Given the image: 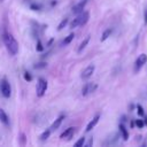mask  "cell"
<instances>
[{
	"label": "cell",
	"mask_w": 147,
	"mask_h": 147,
	"mask_svg": "<svg viewBox=\"0 0 147 147\" xmlns=\"http://www.w3.org/2000/svg\"><path fill=\"white\" fill-rule=\"evenodd\" d=\"M3 42H5V46L8 51V53L10 55H16V53L18 52V42L13 37V34H10L9 32H5L3 33Z\"/></svg>",
	"instance_id": "obj_1"
},
{
	"label": "cell",
	"mask_w": 147,
	"mask_h": 147,
	"mask_svg": "<svg viewBox=\"0 0 147 147\" xmlns=\"http://www.w3.org/2000/svg\"><path fill=\"white\" fill-rule=\"evenodd\" d=\"M88 18H90V13L83 10L82 13L77 14V17H76V18H74V20L71 21V23H70V29H75V28H77V26H83V25H85V24L87 23Z\"/></svg>",
	"instance_id": "obj_2"
},
{
	"label": "cell",
	"mask_w": 147,
	"mask_h": 147,
	"mask_svg": "<svg viewBox=\"0 0 147 147\" xmlns=\"http://www.w3.org/2000/svg\"><path fill=\"white\" fill-rule=\"evenodd\" d=\"M47 87H48V84H47V80L44 79L42 77H39L38 78V83H37V87H36V92H37V96L41 98L46 91H47Z\"/></svg>",
	"instance_id": "obj_3"
},
{
	"label": "cell",
	"mask_w": 147,
	"mask_h": 147,
	"mask_svg": "<svg viewBox=\"0 0 147 147\" xmlns=\"http://www.w3.org/2000/svg\"><path fill=\"white\" fill-rule=\"evenodd\" d=\"M0 92H1V94H2L3 98H9L10 94H11L10 84H9V82L6 78H2L0 80Z\"/></svg>",
	"instance_id": "obj_4"
},
{
	"label": "cell",
	"mask_w": 147,
	"mask_h": 147,
	"mask_svg": "<svg viewBox=\"0 0 147 147\" xmlns=\"http://www.w3.org/2000/svg\"><path fill=\"white\" fill-rule=\"evenodd\" d=\"M96 88H98V84H96V83H86V84L83 86V88H82V94H83L84 96H86V95L93 93Z\"/></svg>",
	"instance_id": "obj_5"
},
{
	"label": "cell",
	"mask_w": 147,
	"mask_h": 147,
	"mask_svg": "<svg viewBox=\"0 0 147 147\" xmlns=\"http://www.w3.org/2000/svg\"><path fill=\"white\" fill-rule=\"evenodd\" d=\"M146 61H147V55H146V54H140V55L137 57L136 62H134V71H136V72L139 71L140 68L146 63Z\"/></svg>",
	"instance_id": "obj_6"
},
{
	"label": "cell",
	"mask_w": 147,
	"mask_h": 147,
	"mask_svg": "<svg viewBox=\"0 0 147 147\" xmlns=\"http://www.w3.org/2000/svg\"><path fill=\"white\" fill-rule=\"evenodd\" d=\"M94 70H95V67L93 65V64H91V65H87L83 71H82V75H80V77H82V79H88L92 75H93V72H94Z\"/></svg>",
	"instance_id": "obj_7"
},
{
	"label": "cell",
	"mask_w": 147,
	"mask_h": 147,
	"mask_svg": "<svg viewBox=\"0 0 147 147\" xmlns=\"http://www.w3.org/2000/svg\"><path fill=\"white\" fill-rule=\"evenodd\" d=\"M75 132H76V127H72V126H70V127H68V129H65L62 133H61V136H60V138L61 139H65V140H69V139H71L72 138V136L75 134Z\"/></svg>",
	"instance_id": "obj_8"
},
{
	"label": "cell",
	"mask_w": 147,
	"mask_h": 147,
	"mask_svg": "<svg viewBox=\"0 0 147 147\" xmlns=\"http://www.w3.org/2000/svg\"><path fill=\"white\" fill-rule=\"evenodd\" d=\"M86 3H87V0H82V1H79L77 5H75V6L72 7V13H74V14H79V13H82L83 9L85 8Z\"/></svg>",
	"instance_id": "obj_9"
},
{
	"label": "cell",
	"mask_w": 147,
	"mask_h": 147,
	"mask_svg": "<svg viewBox=\"0 0 147 147\" xmlns=\"http://www.w3.org/2000/svg\"><path fill=\"white\" fill-rule=\"evenodd\" d=\"M99 119H100V115L98 114V115H95L91 121H90V123L87 124V126H86V129H85V131L86 132H90L96 124H98V122H99Z\"/></svg>",
	"instance_id": "obj_10"
},
{
	"label": "cell",
	"mask_w": 147,
	"mask_h": 147,
	"mask_svg": "<svg viewBox=\"0 0 147 147\" xmlns=\"http://www.w3.org/2000/svg\"><path fill=\"white\" fill-rule=\"evenodd\" d=\"M63 118H64V116L63 115H60L53 123H52V125H51V130L52 131H55V130H57L59 127H60V125H61V123H62V121H63Z\"/></svg>",
	"instance_id": "obj_11"
},
{
	"label": "cell",
	"mask_w": 147,
	"mask_h": 147,
	"mask_svg": "<svg viewBox=\"0 0 147 147\" xmlns=\"http://www.w3.org/2000/svg\"><path fill=\"white\" fill-rule=\"evenodd\" d=\"M0 122L6 126L9 125V117H8V115L6 114V111L3 109H0Z\"/></svg>",
	"instance_id": "obj_12"
},
{
	"label": "cell",
	"mask_w": 147,
	"mask_h": 147,
	"mask_svg": "<svg viewBox=\"0 0 147 147\" xmlns=\"http://www.w3.org/2000/svg\"><path fill=\"white\" fill-rule=\"evenodd\" d=\"M118 138H119V133H113V134L107 139V141H105V145H114V144L117 142Z\"/></svg>",
	"instance_id": "obj_13"
},
{
	"label": "cell",
	"mask_w": 147,
	"mask_h": 147,
	"mask_svg": "<svg viewBox=\"0 0 147 147\" xmlns=\"http://www.w3.org/2000/svg\"><path fill=\"white\" fill-rule=\"evenodd\" d=\"M90 37H91V36H87V37L80 42V45H79V47H78V49H77V53H82V52L85 49V47L87 46V44H88V41H90Z\"/></svg>",
	"instance_id": "obj_14"
},
{
	"label": "cell",
	"mask_w": 147,
	"mask_h": 147,
	"mask_svg": "<svg viewBox=\"0 0 147 147\" xmlns=\"http://www.w3.org/2000/svg\"><path fill=\"white\" fill-rule=\"evenodd\" d=\"M119 132H121L122 138H123L124 140H127V139H129V133H127V131H126V129L124 127L123 124H119Z\"/></svg>",
	"instance_id": "obj_15"
},
{
	"label": "cell",
	"mask_w": 147,
	"mask_h": 147,
	"mask_svg": "<svg viewBox=\"0 0 147 147\" xmlns=\"http://www.w3.org/2000/svg\"><path fill=\"white\" fill-rule=\"evenodd\" d=\"M51 133H52V130L51 129H46L41 134H40V140L41 141H45V140H47L48 138H49V136H51Z\"/></svg>",
	"instance_id": "obj_16"
},
{
	"label": "cell",
	"mask_w": 147,
	"mask_h": 147,
	"mask_svg": "<svg viewBox=\"0 0 147 147\" xmlns=\"http://www.w3.org/2000/svg\"><path fill=\"white\" fill-rule=\"evenodd\" d=\"M74 37H75V33H70L69 36H67V37L63 39V41H62V45H63V46H65V45H69V44L71 42V40L74 39Z\"/></svg>",
	"instance_id": "obj_17"
},
{
	"label": "cell",
	"mask_w": 147,
	"mask_h": 147,
	"mask_svg": "<svg viewBox=\"0 0 147 147\" xmlns=\"http://www.w3.org/2000/svg\"><path fill=\"white\" fill-rule=\"evenodd\" d=\"M68 22H69V20H68V18H63V20L60 22V24L57 25V31H61V30H63V29L65 28V25L68 24Z\"/></svg>",
	"instance_id": "obj_18"
},
{
	"label": "cell",
	"mask_w": 147,
	"mask_h": 147,
	"mask_svg": "<svg viewBox=\"0 0 147 147\" xmlns=\"http://www.w3.org/2000/svg\"><path fill=\"white\" fill-rule=\"evenodd\" d=\"M111 32H113V30L111 29H107V30H105L103 31V33H102V37H101V41H105L110 34H111Z\"/></svg>",
	"instance_id": "obj_19"
},
{
	"label": "cell",
	"mask_w": 147,
	"mask_h": 147,
	"mask_svg": "<svg viewBox=\"0 0 147 147\" xmlns=\"http://www.w3.org/2000/svg\"><path fill=\"white\" fill-rule=\"evenodd\" d=\"M84 145H85V137L79 138V139L75 142V146H76V147H82V146H84Z\"/></svg>",
	"instance_id": "obj_20"
},
{
	"label": "cell",
	"mask_w": 147,
	"mask_h": 147,
	"mask_svg": "<svg viewBox=\"0 0 147 147\" xmlns=\"http://www.w3.org/2000/svg\"><path fill=\"white\" fill-rule=\"evenodd\" d=\"M46 65H47L46 62H39V63H36V64L33 65V68H34V69H41V68H45Z\"/></svg>",
	"instance_id": "obj_21"
},
{
	"label": "cell",
	"mask_w": 147,
	"mask_h": 147,
	"mask_svg": "<svg viewBox=\"0 0 147 147\" xmlns=\"http://www.w3.org/2000/svg\"><path fill=\"white\" fill-rule=\"evenodd\" d=\"M44 49V47H42V45H41V42H40V40H38L37 41V51H39V52H41Z\"/></svg>",
	"instance_id": "obj_22"
},
{
	"label": "cell",
	"mask_w": 147,
	"mask_h": 147,
	"mask_svg": "<svg viewBox=\"0 0 147 147\" xmlns=\"http://www.w3.org/2000/svg\"><path fill=\"white\" fill-rule=\"evenodd\" d=\"M136 125H137L138 127H142V126H144V122H142L141 119H137V121H136Z\"/></svg>",
	"instance_id": "obj_23"
},
{
	"label": "cell",
	"mask_w": 147,
	"mask_h": 147,
	"mask_svg": "<svg viewBox=\"0 0 147 147\" xmlns=\"http://www.w3.org/2000/svg\"><path fill=\"white\" fill-rule=\"evenodd\" d=\"M24 78H25V80H29V82L32 79V77H31V75L29 72H24Z\"/></svg>",
	"instance_id": "obj_24"
},
{
	"label": "cell",
	"mask_w": 147,
	"mask_h": 147,
	"mask_svg": "<svg viewBox=\"0 0 147 147\" xmlns=\"http://www.w3.org/2000/svg\"><path fill=\"white\" fill-rule=\"evenodd\" d=\"M138 115H140V116L144 115V109H142L141 106H138Z\"/></svg>",
	"instance_id": "obj_25"
},
{
	"label": "cell",
	"mask_w": 147,
	"mask_h": 147,
	"mask_svg": "<svg viewBox=\"0 0 147 147\" xmlns=\"http://www.w3.org/2000/svg\"><path fill=\"white\" fill-rule=\"evenodd\" d=\"M21 144H22V145L25 144V134H24V133L21 134Z\"/></svg>",
	"instance_id": "obj_26"
},
{
	"label": "cell",
	"mask_w": 147,
	"mask_h": 147,
	"mask_svg": "<svg viewBox=\"0 0 147 147\" xmlns=\"http://www.w3.org/2000/svg\"><path fill=\"white\" fill-rule=\"evenodd\" d=\"M91 145H93V139H92V138L90 139V141H88V142H87L85 146H87V147H88V146H91Z\"/></svg>",
	"instance_id": "obj_27"
},
{
	"label": "cell",
	"mask_w": 147,
	"mask_h": 147,
	"mask_svg": "<svg viewBox=\"0 0 147 147\" xmlns=\"http://www.w3.org/2000/svg\"><path fill=\"white\" fill-rule=\"evenodd\" d=\"M39 7H40V6H39V5H32V6H31V8H33V9H34V10H37V9H38V8H39Z\"/></svg>",
	"instance_id": "obj_28"
},
{
	"label": "cell",
	"mask_w": 147,
	"mask_h": 147,
	"mask_svg": "<svg viewBox=\"0 0 147 147\" xmlns=\"http://www.w3.org/2000/svg\"><path fill=\"white\" fill-rule=\"evenodd\" d=\"M145 23H147V9L145 10Z\"/></svg>",
	"instance_id": "obj_29"
},
{
	"label": "cell",
	"mask_w": 147,
	"mask_h": 147,
	"mask_svg": "<svg viewBox=\"0 0 147 147\" xmlns=\"http://www.w3.org/2000/svg\"><path fill=\"white\" fill-rule=\"evenodd\" d=\"M0 1H3V0H0Z\"/></svg>",
	"instance_id": "obj_30"
}]
</instances>
